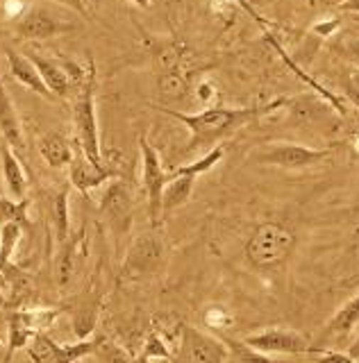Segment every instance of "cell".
<instances>
[{
	"mask_svg": "<svg viewBox=\"0 0 359 363\" xmlns=\"http://www.w3.org/2000/svg\"><path fill=\"white\" fill-rule=\"evenodd\" d=\"M287 102V98H280L264 107H207L205 111L198 113H182L166 107H160V111L189 128L192 139H189V145L184 147V155H194L200 150H211L226 136L234 134L239 128H245V125L257 118L266 116V113H273L275 109L285 107Z\"/></svg>",
	"mask_w": 359,
	"mask_h": 363,
	"instance_id": "cell-1",
	"label": "cell"
},
{
	"mask_svg": "<svg viewBox=\"0 0 359 363\" xmlns=\"http://www.w3.org/2000/svg\"><path fill=\"white\" fill-rule=\"evenodd\" d=\"M296 247V234L282 223H262L245 243V257L260 270L282 266Z\"/></svg>",
	"mask_w": 359,
	"mask_h": 363,
	"instance_id": "cell-2",
	"label": "cell"
},
{
	"mask_svg": "<svg viewBox=\"0 0 359 363\" xmlns=\"http://www.w3.org/2000/svg\"><path fill=\"white\" fill-rule=\"evenodd\" d=\"M73 125L77 132V147L92 159L94 164H105L103 147H100L98 118H96V66L89 62L87 79L80 86V94L73 105Z\"/></svg>",
	"mask_w": 359,
	"mask_h": 363,
	"instance_id": "cell-3",
	"label": "cell"
},
{
	"mask_svg": "<svg viewBox=\"0 0 359 363\" xmlns=\"http://www.w3.org/2000/svg\"><path fill=\"white\" fill-rule=\"evenodd\" d=\"M164 241L160 238V234L148 232L137 236L128 250L126 259H123L121 266V281H143L150 279L157 270L164 266Z\"/></svg>",
	"mask_w": 359,
	"mask_h": 363,
	"instance_id": "cell-4",
	"label": "cell"
},
{
	"mask_svg": "<svg viewBox=\"0 0 359 363\" xmlns=\"http://www.w3.org/2000/svg\"><path fill=\"white\" fill-rule=\"evenodd\" d=\"M62 309H16L7 318V352L3 363H9L18 350L28 347V343L37 334L46 332V329L57 320Z\"/></svg>",
	"mask_w": 359,
	"mask_h": 363,
	"instance_id": "cell-5",
	"label": "cell"
},
{
	"mask_svg": "<svg viewBox=\"0 0 359 363\" xmlns=\"http://www.w3.org/2000/svg\"><path fill=\"white\" fill-rule=\"evenodd\" d=\"M139 150H141V182H143V191L148 196V209H150V225L160 227L164 211H162V198H164V189L168 182V173L162 164L160 152L155 150V145L139 136Z\"/></svg>",
	"mask_w": 359,
	"mask_h": 363,
	"instance_id": "cell-6",
	"label": "cell"
},
{
	"mask_svg": "<svg viewBox=\"0 0 359 363\" xmlns=\"http://www.w3.org/2000/svg\"><path fill=\"white\" fill-rule=\"evenodd\" d=\"M330 157L328 147H311L302 143H268L255 155L260 164L287 168V170H300L309 168L314 164H321L323 159Z\"/></svg>",
	"mask_w": 359,
	"mask_h": 363,
	"instance_id": "cell-7",
	"label": "cell"
},
{
	"mask_svg": "<svg viewBox=\"0 0 359 363\" xmlns=\"http://www.w3.org/2000/svg\"><path fill=\"white\" fill-rule=\"evenodd\" d=\"M243 343L257 350V352H264V354H287V357H298V354H309L311 347L309 340L294 332V329H285V327H271V329H264V332H257L243 338Z\"/></svg>",
	"mask_w": 359,
	"mask_h": 363,
	"instance_id": "cell-8",
	"label": "cell"
},
{
	"mask_svg": "<svg viewBox=\"0 0 359 363\" xmlns=\"http://www.w3.org/2000/svg\"><path fill=\"white\" fill-rule=\"evenodd\" d=\"M75 26L71 21L60 18L48 7H30L23 16L16 21V34L26 41H46L57 34L71 32Z\"/></svg>",
	"mask_w": 359,
	"mask_h": 363,
	"instance_id": "cell-9",
	"label": "cell"
},
{
	"mask_svg": "<svg viewBox=\"0 0 359 363\" xmlns=\"http://www.w3.org/2000/svg\"><path fill=\"white\" fill-rule=\"evenodd\" d=\"M182 350L187 352L189 363H226L228 359V345L223 340L192 325L182 327Z\"/></svg>",
	"mask_w": 359,
	"mask_h": 363,
	"instance_id": "cell-10",
	"label": "cell"
},
{
	"mask_svg": "<svg viewBox=\"0 0 359 363\" xmlns=\"http://www.w3.org/2000/svg\"><path fill=\"white\" fill-rule=\"evenodd\" d=\"M114 175L116 173L107 164H94L82 150L73 152V159L69 164V179H71V186H75L77 191L89 193L98 189L100 184H105V182Z\"/></svg>",
	"mask_w": 359,
	"mask_h": 363,
	"instance_id": "cell-11",
	"label": "cell"
},
{
	"mask_svg": "<svg viewBox=\"0 0 359 363\" xmlns=\"http://www.w3.org/2000/svg\"><path fill=\"white\" fill-rule=\"evenodd\" d=\"M82 243H84V232L69 236L64 243H60V252L55 259V281L60 289H69L73 279L77 277V270L82 264Z\"/></svg>",
	"mask_w": 359,
	"mask_h": 363,
	"instance_id": "cell-12",
	"label": "cell"
},
{
	"mask_svg": "<svg viewBox=\"0 0 359 363\" xmlns=\"http://www.w3.org/2000/svg\"><path fill=\"white\" fill-rule=\"evenodd\" d=\"M0 139H5L16 155L26 152L23 123H21L14 102L9 98L7 89L3 84V77H0Z\"/></svg>",
	"mask_w": 359,
	"mask_h": 363,
	"instance_id": "cell-13",
	"label": "cell"
},
{
	"mask_svg": "<svg viewBox=\"0 0 359 363\" xmlns=\"http://www.w3.org/2000/svg\"><path fill=\"white\" fill-rule=\"evenodd\" d=\"M28 57L32 60V64L37 66V71L43 79V84L48 86V91L53 94V98H66L71 94V89L75 86L71 82L69 73H66V66H64V60H50V57H43L39 52H28Z\"/></svg>",
	"mask_w": 359,
	"mask_h": 363,
	"instance_id": "cell-14",
	"label": "cell"
},
{
	"mask_svg": "<svg viewBox=\"0 0 359 363\" xmlns=\"http://www.w3.org/2000/svg\"><path fill=\"white\" fill-rule=\"evenodd\" d=\"M5 60H7V66H9V75H12L18 84H23L26 89L35 91L37 96L46 98V100H55L53 94L48 91V86L43 84V79L37 71V66L32 64V60L28 55H21L18 50L14 48H5Z\"/></svg>",
	"mask_w": 359,
	"mask_h": 363,
	"instance_id": "cell-15",
	"label": "cell"
},
{
	"mask_svg": "<svg viewBox=\"0 0 359 363\" xmlns=\"http://www.w3.org/2000/svg\"><path fill=\"white\" fill-rule=\"evenodd\" d=\"M0 162H3V179H5L9 196H12V200H26V193H28L26 170L21 166L18 155L9 147L5 139H0Z\"/></svg>",
	"mask_w": 359,
	"mask_h": 363,
	"instance_id": "cell-16",
	"label": "cell"
},
{
	"mask_svg": "<svg viewBox=\"0 0 359 363\" xmlns=\"http://www.w3.org/2000/svg\"><path fill=\"white\" fill-rule=\"evenodd\" d=\"M100 211H103L109 220L128 225L130 211H132V193L126 182H121V179L111 182L103 196V202H100Z\"/></svg>",
	"mask_w": 359,
	"mask_h": 363,
	"instance_id": "cell-17",
	"label": "cell"
},
{
	"mask_svg": "<svg viewBox=\"0 0 359 363\" xmlns=\"http://www.w3.org/2000/svg\"><path fill=\"white\" fill-rule=\"evenodd\" d=\"M37 147H39V155L43 157V162L50 168H64V166H69L73 159V145L69 141V136L62 132L43 134Z\"/></svg>",
	"mask_w": 359,
	"mask_h": 363,
	"instance_id": "cell-18",
	"label": "cell"
},
{
	"mask_svg": "<svg viewBox=\"0 0 359 363\" xmlns=\"http://www.w3.org/2000/svg\"><path fill=\"white\" fill-rule=\"evenodd\" d=\"M98 311H100V300L94 291H89L82 298H77V304L73 309V332L77 340L92 336L98 323Z\"/></svg>",
	"mask_w": 359,
	"mask_h": 363,
	"instance_id": "cell-19",
	"label": "cell"
},
{
	"mask_svg": "<svg viewBox=\"0 0 359 363\" xmlns=\"http://www.w3.org/2000/svg\"><path fill=\"white\" fill-rule=\"evenodd\" d=\"M189 89H192V73L184 71V66L166 73H157V91H160V98L164 102L184 100Z\"/></svg>",
	"mask_w": 359,
	"mask_h": 363,
	"instance_id": "cell-20",
	"label": "cell"
},
{
	"mask_svg": "<svg viewBox=\"0 0 359 363\" xmlns=\"http://www.w3.org/2000/svg\"><path fill=\"white\" fill-rule=\"evenodd\" d=\"M196 179L198 177H192V175H173V173H168V182H166V189H164V198H162V211H164V216H168L177 207H182V204L189 198H192Z\"/></svg>",
	"mask_w": 359,
	"mask_h": 363,
	"instance_id": "cell-21",
	"label": "cell"
},
{
	"mask_svg": "<svg viewBox=\"0 0 359 363\" xmlns=\"http://www.w3.org/2000/svg\"><path fill=\"white\" fill-rule=\"evenodd\" d=\"M103 338L105 336L82 338L77 343H62V345L53 340V363H80L87 357H94V352Z\"/></svg>",
	"mask_w": 359,
	"mask_h": 363,
	"instance_id": "cell-22",
	"label": "cell"
},
{
	"mask_svg": "<svg viewBox=\"0 0 359 363\" xmlns=\"http://www.w3.org/2000/svg\"><path fill=\"white\" fill-rule=\"evenodd\" d=\"M357 325H359V293L334 313L330 325L325 327L323 336H343L350 332V329H355Z\"/></svg>",
	"mask_w": 359,
	"mask_h": 363,
	"instance_id": "cell-23",
	"label": "cell"
},
{
	"mask_svg": "<svg viewBox=\"0 0 359 363\" xmlns=\"http://www.w3.org/2000/svg\"><path fill=\"white\" fill-rule=\"evenodd\" d=\"M184 48L175 41H164L153 50V64L157 73L173 71V68L184 66Z\"/></svg>",
	"mask_w": 359,
	"mask_h": 363,
	"instance_id": "cell-24",
	"label": "cell"
},
{
	"mask_svg": "<svg viewBox=\"0 0 359 363\" xmlns=\"http://www.w3.org/2000/svg\"><path fill=\"white\" fill-rule=\"evenodd\" d=\"M228 359L226 363H287L280 361L271 354H264V352H257L248 347L243 340H228Z\"/></svg>",
	"mask_w": 359,
	"mask_h": 363,
	"instance_id": "cell-25",
	"label": "cell"
},
{
	"mask_svg": "<svg viewBox=\"0 0 359 363\" xmlns=\"http://www.w3.org/2000/svg\"><path fill=\"white\" fill-rule=\"evenodd\" d=\"M23 234V225L18 223H5L0 225V270L12 264V255Z\"/></svg>",
	"mask_w": 359,
	"mask_h": 363,
	"instance_id": "cell-26",
	"label": "cell"
},
{
	"mask_svg": "<svg viewBox=\"0 0 359 363\" xmlns=\"http://www.w3.org/2000/svg\"><path fill=\"white\" fill-rule=\"evenodd\" d=\"M53 225L57 241L64 243L69 238V189H62L53 198Z\"/></svg>",
	"mask_w": 359,
	"mask_h": 363,
	"instance_id": "cell-27",
	"label": "cell"
},
{
	"mask_svg": "<svg viewBox=\"0 0 359 363\" xmlns=\"http://www.w3.org/2000/svg\"><path fill=\"white\" fill-rule=\"evenodd\" d=\"M28 207L30 200H12V198H0V225L5 223H28Z\"/></svg>",
	"mask_w": 359,
	"mask_h": 363,
	"instance_id": "cell-28",
	"label": "cell"
},
{
	"mask_svg": "<svg viewBox=\"0 0 359 363\" xmlns=\"http://www.w3.org/2000/svg\"><path fill=\"white\" fill-rule=\"evenodd\" d=\"M94 357L98 359V363H139V361H134L121 345L111 343V340H107V338L100 340V345L96 347Z\"/></svg>",
	"mask_w": 359,
	"mask_h": 363,
	"instance_id": "cell-29",
	"label": "cell"
},
{
	"mask_svg": "<svg viewBox=\"0 0 359 363\" xmlns=\"http://www.w3.org/2000/svg\"><path fill=\"white\" fill-rule=\"evenodd\" d=\"M168 357H171V350L166 345V338L160 332H150V336L145 338L143 354H141L139 363H148L153 359H168Z\"/></svg>",
	"mask_w": 359,
	"mask_h": 363,
	"instance_id": "cell-30",
	"label": "cell"
},
{
	"mask_svg": "<svg viewBox=\"0 0 359 363\" xmlns=\"http://www.w3.org/2000/svg\"><path fill=\"white\" fill-rule=\"evenodd\" d=\"M205 325L211 329H228L234 325V315L223 306H211L205 311Z\"/></svg>",
	"mask_w": 359,
	"mask_h": 363,
	"instance_id": "cell-31",
	"label": "cell"
},
{
	"mask_svg": "<svg viewBox=\"0 0 359 363\" xmlns=\"http://www.w3.org/2000/svg\"><path fill=\"white\" fill-rule=\"evenodd\" d=\"M309 354H311L314 363H359L350 354H346V352H336V350H319V347H311Z\"/></svg>",
	"mask_w": 359,
	"mask_h": 363,
	"instance_id": "cell-32",
	"label": "cell"
},
{
	"mask_svg": "<svg viewBox=\"0 0 359 363\" xmlns=\"http://www.w3.org/2000/svg\"><path fill=\"white\" fill-rule=\"evenodd\" d=\"M53 3H57L62 7H69L73 11H77L80 16L89 18L94 14V9H96V0H53Z\"/></svg>",
	"mask_w": 359,
	"mask_h": 363,
	"instance_id": "cell-33",
	"label": "cell"
},
{
	"mask_svg": "<svg viewBox=\"0 0 359 363\" xmlns=\"http://www.w3.org/2000/svg\"><path fill=\"white\" fill-rule=\"evenodd\" d=\"M196 96H198V100L203 102L205 107H211V102L216 100L219 91H216L214 82H209V79H205V82H200V84H198V89H196Z\"/></svg>",
	"mask_w": 359,
	"mask_h": 363,
	"instance_id": "cell-34",
	"label": "cell"
},
{
	"mask_svg": "<svg viewBox=\"0 0 359 363\" xmlns=\"http://www.w3.org/2000/svg\"><path fill=\"white\" fill-rule=\"evenodd\" d=\"M3 9H5L7 18H16L18 21L30 7H28V0H3Z\"/></svg>",
	"mask_w": 359,
	"mask_h": 363,
	"instance_id": "cell-35",
	"label": "cell"
},
{
	"mask_svg": "<svg viewBox=\"0 0 359 363\" xmlns=\"http://www.w3.org/2000/svg\"><path fill=\"white\" fill-rule=\"evenodd\" d=\"M234 3H237V7H239V9H243L245 14H248V16L257 23V26H260V28L268 34V21L260 14V11L255 9V5L250 3V0H234Z\"/></svg>",
	"mask_w": 359,
	"mask_h": 363,
	"instance_id": "cell-36",
	"label": "cell"
},
{
	"mask_svg": "<svg viewBox=\"0 0 359 363\" xmlns=\"http://www.w3.org/2000/svg\"><path fill=\"white\" fill-rule=\"evenodd\" d=\"M339 52H341L355 68H359V39H348L346 43H341V45H339Z\"/></svg>",
	"mask_w": 359,
	"mask_h": 363,
	"instance_id": "cell-37",
	"label": "cell"
},
{
	"mask_svg": "<svg viewBox=\"0 0 359 363\" xmlns=\"http://www.w3.org/2000/svg\"><path fill=\"white\" fill-rule=\"evenodd\" d=\"M341 28V18H325L321 23H314V32L319 37H332V34Z\"/></svg>",
	"mask_w": 359,
	"mask_h": 363,
	"instance_id": "cell-38",
	"label": "cell"
},
{
	"mask_svg": "<svg viewBox=\"0 0 359 363\" xmlns=\"http://www.w3.org/2000/svg\"><path fill=\"white\" fill-rule=\"evenodd\" d=\"M339 9H341V11H348V14L359 16V0H346V3H343Z\"/></svg>",
	"mask_w": 359,
	"mask_h": 363,
	"instance_id": "cell-39",
	"label": "cell"
},
{
	"mask_svg": "<svg viewBox=\"0 0 359 363\" xmlns=\"http://www.w3.org/2000/svg\"><path fill=\"white\" fill-rule=\"evenodd\" d=\"M311 3L319 7H325V9H332V7H341L346 0H311Z\"/></svg>",
	"mask_w": 359,
	"mask_h": 363,
	"instance_id": "cell-40",
	"label": "cell"
},
{
	"mask_svg": "<svg viewBox=\"0 0 359 363\" xmlns=\"http://www.w3.org/2000/svg\"><path fill=\"white\" fill-rule=\"evenodd\" d=\"M348 354H350L355 361H359V325H357V336H355V340H353L350 350H348Z\"/></svg>",
	"mask_w": 359,
	"mask_h": 363,
	"instance_id": "cell-41",
	"label": "cell"
},
{
	"mask_svg": "<svg viewBox=\"0 0 359 363\" xmlns=\"http://www.w3.org/2000/svg\"><path fill=\"white\" fill-rule=\"evenodd\" d=\"M128 3L137 5V7H141V9H150V7L155 5V0H128Z\"/></svg>",
	"mask_w": 359,
	"mask_h": 363,
	"instance_id": "cell-42",
	"label": "cell"
},
{
	"mask_svg": "<svg viewBox=\"0 0 359 363\" xmlns=\"http://www.w3.org/2000/svg\"><path fill=\"white\" fill-rule=\"evenodd\" d=\"M7 289V277H5V272L0 270V293H3Z\"/></svg>",
	"mask_w": 359,
	"mask_h": 363,
	"instance_id": "cell-43",
	"label": "cell"
}]
</instances>
